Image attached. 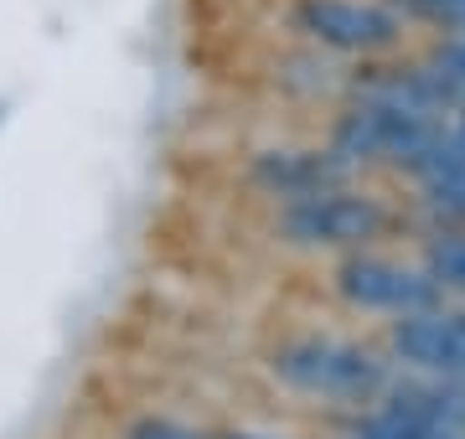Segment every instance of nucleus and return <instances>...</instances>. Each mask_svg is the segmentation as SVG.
I'll return each mask as SVG.
<instances>
[{
	"label": "nucleus",
	"mask_w": 465,
	"mask_h": 439,
	"mask_svg": "<svg viewBox=\"0 0 465 439\" xmlns=\"http://www.w3.org/2000/svg\"><path fill=\"white\" fill-rule=\"evenodd\" d=\"M455 135H460V145H465V103H460V119H455Z\"/></svg>",
	"instance_id": "obj_12"
},
{
	"label": "nucleus",
	"mask_w": 465,
	"mask_h": 439,
	"mask_svg": "<svg viewBox=\"0 0 465 439\" xmlns=\"http://www.w3.org/2000/svg\"><path fill=\"white\" fill-rule=\"evenodd\" d=\"M351 439H465V429L445 419H430V414H419V408H403V404H388L378 414H367Z\"/></svg>",
	"instance_id": "obj_7"
},
{
	"label": "nucleus",
	"mask_w": 465,
	"mask_h": 439,
	"mask_svg": "<svg viewBox=\"0 0 465 439\" xmlns=\"http://www.w3.org/2000/svg\"><path fill=\"white\" fill-rule=\"evenodd\" d=\"M295 26L316 36L321 47L351 52V57H372L399 42V16L372 0H300Z\"/></svg>",
	"instance_id": "obj_4"
},
{
	"label": "nucleus",
	"mask_w": 465,
	"mask_h": 439,
	"mask_svg": "<svg viewBox=\"0 0 465 439\" xmlns=\"http://www.w3.org/2000/svg\"><path fill=\"white\" fill-rule=\"evenodd\" d=\"M274 372H280L290 388L316 393V398H341V404H362L372 393L388 388V372L367 346H351V341H331V337H311L295 341L274 356Z\"/></svg>",
	"instance_id": "obj_1"
},
{
	"label": "nucleus",
	"mask_w": 465,
	"mask_h": 439,
	"mask_svg": "<svg viewBox=\"0 0 465 439\" xmlns=\"http://www.w3.org/2000/svg\"><path fill=\"white\" fill-rule=\"evenodd\" d=\"M424 269L434 274V285H440V289L465 295V233H450V238H440V243H430Z\"/></svg>",
	"instance_id": "obj_8"
},
{
	"label": "nucleus",
	"mask_w": 465,
	"mask_h": 439,
	"mask_svg": "<svg viewBox=\"0 0 465 439\" xmlns=\"http://www.w3.org/2000/svg\"><path fill=\"white\" fill-rule=\"evenodd\" d=\"M393 356L414 372L465 377V310H419L393 326Z\"/></svg>",
	"instance_id": "obj_5"
},
{
	"label": "nucleus",
	"mask_w": 465,
	"mask_h": 439,
	"mask_svg": "<svg viewBox=\"0 0 465 439\" xmlns=\"http://www.w3.org/2000/svg\"><path fill=\"white\" fill-rule=\"evenodd\" d=\"M280 228L290 243H305V249H357V243H367L388 228V212L372 197L331 186V191H316V197L284 202Z\"/></svg>",
	"instance_id": "obj_2"
},
{
	"label": "nucleus",
	"mask_w": 465,
	"mask_h": 439,
	"mask_svg": "<svg viewBox=\"0 0 465 439\" xmlns=\"http://www.w3.org/2000/svg\"><path fill=\"white\" fill-rule=\"evenodd\" d=\"M336 289L357 310H388V316L434 310L440 295H445V289L434 285L430 269L419 274V269H403V264H388V259H372V254H351L336 269Z\"/></svg>",
	"instance_id": "obj_3"
},
{
	"label": "nucleus",
	"mask_w": 465,
	"mask_h": 439,
	"mask_svg": "<svg viewBox=\"0 0 465 439\" xmlns=\"http://www.w3.org/2000/svg\"><path fill=\"white\" fill-rule=\"evenodd\" d=\"M434 73H440V78H445L450 88H455V99L465 103V26L455 36H450L445 47L434 52V63H430Z\"/></svg>",
	"instance_id": "obj_9"
},
{
	"label": "nucleus",
	"mask_w": 465,
	"mask_h": 439,
	"mask_svg": "<svg viewBox=\"0 0 465 439\" xmlns=\"http://www.w3.org/2000/svg\"><path fill=\"white\" fill-rule=\"evenodd\" d=\"M130 439H207V434L186 429V424H171V419H140L130 429Z\"/></svg>",
	"instance_id": "obj_11"
},
{
	"label": "nucleus",
	"mask_w": 465,
	"mask_h": 439,
	"mask_svg": "<svg viewBox=\"0 0 465 439\" xmlns=\"http://www.w3.org/2000/svg\"><path fill=\"white\" fill-rule=\"evenodd\" d=\"M228 439H269V434H228Z\"/></svg>",
	"instance_id": "obj_13"
},
{
	"label": "nucleus",
	"mask_w": 465,
	"mask_h": 439,
	"mask_svg": "<svg viewBox=\"0 0 465 439\" xmlns=\"http://www.w3.org/2000/svg\"><path fill=\"white\" fill-rule=\"evenodd\" d=\"M253 176H259L274 197L295 202V197L331 191V186L341 181V161H326V155H311V151H280V155H264Z\"/></svg>",
	"instance_id": "obj_6"
},
{
	"label": "nucleus",
	"mask_w": 465,
	"mask_h": 439,
	"mask_svg": "<svg viewBox=\"0 0 465 439\" xmlns=\"http://www.w3.org/2000/svg\"><path fill=\"white\" fill-rule=\"evenodd\" d=\"M403 11L424 21H445V26H465V0H403Z\"/></svg>",
	"instance_id": "obj_10"
}]
</instances>
